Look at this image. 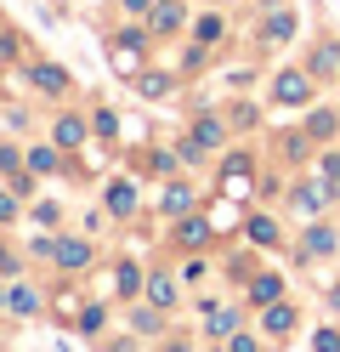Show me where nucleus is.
Segmentation results:
<instances>
[{
  "instance_id": "4be33fe9",
  "label": "nucleus",
  "mask_w": 340,
  "mask_h": 352,
  "mask_svg": "<svg viewBox=\"0 0 340 352\" xmlns=\"http://www.w3.org/2000/svg\"><path fill=\"white\" fill-rule=\"evenodd\" d=\"M165 91H170L165 74H148V80H142V97H165Z\"/></svg>"
},
{
  "instance_id": "412c9836",
  "label": "nucleus",
  "mask_w": 340,
  "mask_h": 352,
  "mask_svg": "<svg viewBox=\"0 0 340 352\" xmlns=\"http://www.w3.org/2000/svg\"><path fill=\"white\" fill-rule=\"evenodd\" d=\"M249 239H256V245H272V239H278V228H272L267 216H256V222H249Z\"/></svg>"
},
{
  "instance_id": "39448f33",
  "label": "nucleus",
  "mask_w": 340,
  "mask_h": 352,
  "mask_svg": "<svg viewBox=\"0 0 340 352\" xmlns=\"http://www.w3.org/2000/svg\"><path fill=\"white\" fill-rule=\"evenodd\" d=\"M153 29H159V34L181 29V6H176V0H159V6H153Z\"/></svg>"
},
{
  "instance_id": "423d86ee",
  "label": "nucleus",
  "mask_w": 340,
  "mask_h": 352,
  "mask_svg": "<svg viewBox=\"0 0 340 352\" xmlns=\"http://www.w3.org/2000/svg\"><path fill=\"white\" fill-rule=\"evenodd\" d=\"M267 329H272V336H289V329H295V307L272 301V307H267Z\"/></svg>"
},
{
  "instance_id": "6e6552de",
  "label": "nucleus",
  "mask_w": 340,
  "mask_h": 352,
  "mask_svg": "<svg viewBox=\"0 0 340 352\" xmlns=\"http://www.w3.org/2000/svg\"><path fill=\"white\" fill-rule=\"evenodd\" d=\"M278 290H284V284H278V273H261L256 284H249V296H256L261 307H272V301H278Z\"/></svg>"
},
{
  "instance_id": "f8f14e48",
  "label": "nucleus",
  "mask_w": 340,
  "mask_h": 352,
  "mask_svg": "<svg viewBox=\"0 0 340 352\" xmlns=\"http://www.w3.org/2000/svg\"><path fill=\"white\" fill-rule=\"evenodd\" d=\"M181 245H188V250L210 245V222H181Z\"/></svg>"
},
{
  "instance_id": "9d476101",
  "label": "nucleus",
  "mask_w": 340,
  "mask_h": 352,
  "mask_svg": "<svg viewBox=\"0 0 340 352\" xmlns=\"http://www.w3.org/2000/svg\"><path fill=\"white\" fill-rule=\"evenodd\" d=\"M159 205H165L170 216H181V210H188V205H193V193H188V188H181V182H170L165 193H159Z\"/></svg>"
},
{
  "instance_id": "f3484780",
  "label": "nucleus",
  "mask_w": 340,
  "mask_h": 352,
  "mask_svg": "<svg viewBox=\"0 0 340 352\" xmlns=\"http://www.w3.org/2000/svg\"><path fill=\"white\" fill-rule=\"evenodd\" d=\"M29 165H34L40 176H52V170H63V165H57V153H52V148H34V153H29Z\"/></svg>"
},
{
  "instance_id": "1a4fd4ad",
  "label": "nucleus",
  "mask_w": 340,
  "mask_h": 352,
  "mask_svg": "<svg viewBox=\"0 0 340 352\" xmlns=\"http://www.w3.org/2000/svg\"><path fill=\"white\" fill-rule=\"evenodd\" d=\"M6 307H12V313H23V318H29V313H40V296L29 290V284H17V290L6 296Z\"/></svg>"
},
{
  "instance_id": "f257e3e1",
  "label": "nucleus",
  "mask_w": 340,
  "mask_h": 352,
  "mask_svg": "<svg viewBox=\"0 0 340 352\" xmlns=\"http://www.w3.org/2000/svg\"><path fill=\"white\" fill-rule=\"evenodd\" d=\"M52 261L68 267V273H80V267H91V245H85V239H63V245L52 250Z\"/></svg>"
},
{
  "instance_id": "473e14b6",
  "label": "nucleus",
  "mask_w": 340,
  "mask_h": 352,
  "mask_svg": "<svg viewBox=\"0 0 340 352\" xmlns=\"http://www.w3.org/2000/svg\"><path fill=\"white\" fill-rule=\"evenodd\" d=\"M0 307H6V296H0Z\"/></svg>"
},
{
  "instance_id": "a211bd4d",
  "label": "nucleus",
  "mask_w": 340,
  "mask_h": 352,
  "mask_svg": "<svg viewBox=\"0 0 340 352\" xmlns=\"http://www.w3.org/2000/svg\"><path fill=\"white\" fill-rule=\"evenodd\" d=\"M148 301H159V307H170V301H176V290H170V278H148Z\"/></svg>"
},
{
  "instance_id": "4468645a",
  "label": "nucleus",
  "mask_w": 340,
  "mask_h": 352,
  "mask_svg": "<svg viewBox=\"0 0 340 352\" xmlns=\"http://www.w3.org/2000/svg\"><path fill=\"white\" fill-rule=\"evenodd\" d=\"M306 250H312V256H329V250H335V233H329V228H312V233H306Z\"/></svg>"
},
{
  "instance_id": "2f4dec72",
  "label": "nucleus",
  "mask_w": 340,
  "mask_h": 352,
  "mask_svg": "<svg viewBox=\"0 0 340 352\" xmlns=\"http://www.w3.org/2000/svg\"><path fill=\"white\" fill-rule=\"evenodd\" d=\"M170 352H188V346H181V341H170Z\"/></svg>"
},
{
  "instance_id": "c756f323",
  "label": "nucleus",
  "mask_w": 340,
  "mask_h": 352,
  "mask_svg": "<svg viewBox=\"0 0 340 352\" xmlns=\"http://www.w3.org/2000/svg\"><path fill=\"white\" fill-rule=\"evenodd\" d=\"M125 12H148V0H125Z\"/></svg>"
},
{
  "instance_id": "a878e982",
  "label": "nucleus",
  "mask_w": 340,
  "mask_h": 352,
  "mask_svg": "<svg viewBox=\"0 0 340 352\" xmlns=\"http://www.w3.org/2000/svg\"><path fill=\"white\" fill-rule=\"evenodd\" d=\"M312 346H317V352H340V336H335V329H317Z\"/></svg>"
},
{
  "instance_id": "2eb2a0df",
  "label": "nucleus",
  "mask_w": 340,
  "mask_h": 352,
  "mask_svg": "<svg viewBox=\"0 0 340 352\" xmlns=\"http://www.w3.org/2000/svg\"><path fill=\"white\" fill-rule=\"evenodd\" d=\"M295 34V17L289 12H272V23H267V40H289Z\"/></svg>"
},
{
  "instance_id": "6ab92c4d",
  "label": "nucleus",
  "mask_w": 340,
  "mask_h": 352,
  "mask_svg": "<svg viewBox=\"0 0 340 352\" xmlns=\"http://www.w3.org/2000/svg\"><path fill=\"white\" fill-rule=\"evenodd\" d=\"M199 40H204V46H216V40H221V17H199V29H193Z\"/></svg>"
},
{
  "instance_id": "ddd939ff",
  "label": "nucleus",
  "mask_w": 340,
  "mask_h": 352,
  "mask_svg": "<svg viewBox=\"0 0 340 352\" xmlns=\"http://www.w3.org/2000/svg\"><path fill=\"white\" fill-rule=\"evenodd\" d=\"M233 318H238L233 307H216V313L204 318V329H210V336H227V329H233Z\"/></svg>"
},
{
  "instance_id": "7c9ffc66",
  "label": "nucleus",
  "mask_w": 340,
  "mask_h": 352,
  "mask_svg": "<svg viewBox=\"0 0 340 352\" xmlns=\"http://www.w3.org/2000/svg\"><path fill=\"white\" fill-rule=\"evenodd\" d=\"M0 273H12V250H0Z\"/></svg>"
},
{
  "instance_id": "b1692460",
  "label": "nucleus",
  "mask_w": 340,
  "mask_h": 352,
  "mask_svg": "<svg viewBox=\"0 0 340 352\" xmlns=\"http://www.w3.org/2000/svg\"><path fill=\"white\" fill-rule=\"evenodd\" d=\"M324 188L340 193V160H324Z\"/></svg>"
},
{
  "instance_id": "393cba45",
  "label": "nucleus",
  "mask_w": 340,
  "mask_h": 352,
  "mask_svg": "<svg viewBox=\"0 0 340 352\" xmlns=\"http://www.w3.org/2000/svg\"><path fill=\"white\" fill-rule=\"evenodd\" d=\"M335 63H340V52H335V46H324V52H317V63H312V69H317V74H329Z\"/></svg>"
},
{
  "instance_id": "aec40b11",
  "label": "nucleus",
  "mask_w": 340,
  "mask_h": 352,
  "mask_svg": "<svg viewBox=\"0 0 340 352\" xmlns=\"http://www.w3.org/2000/svg\"><path fill=\"white\" fill-rule=\"evenodd\" d=\"M306 131H312V137H335V114H329V108H317Z\"/></svg>"
},
{
  "instance_id": "cd10ccee",
  "label": "nucleus",
  "mask_w": 340,
  "mask_h": 352,
  "mask_svg": "<svg viewBox=\"0 0 340 352\" xmlns=\"http://www.w3.org/2000/svg\"><path fill=\"white\" fill-rule=\"evenodd\" d=\"M12 216H17V199H12V193H0V222H12Z\"/></svg>"
},
{
  "instance_id": "c85d7f7f",
  "label": "nucleus",
  "mask_w": 340,
  "mask_h": 352,
  "mask_svg": "<svg viewBox=\"0 0 340 352\" xmlns=\"http://www.w3.org/2000/svg\"><path fill=\"white\" fill-rule=\"evenodd\" d=\"M233 352H261V346L249 341V336H238V341H233Z\"/></svg>"
},
{
  "instance_id": "f03ea898",
  "label": "nucleus",
  "mask_w": 340,
  "mask_h": 352,
  "mask_svg": "<svg viewBox=\"0 0 340 352\" xmlns=\"http://www.w3.org/2000/svg\"><path fill=\"white\" fill-rule=\"evenodd\" d=\"M34 85H40L45 97H63V91H68V69H57V63H40V69H34Z\"/></svg>"
},
{
  "instance_id": "20e7f679",
  "label": "nucleus",
  "mask_w": 340,
  "mask_h": 352,
  "mask_svg": "<svg viewBox=\"0 0 340 352\" xmlns=\"http://www.w3.org/2000/svg\"><path fill=\"white\" fill-rule=\"evenodd\" d=\"M108 210H113V216H131V210H136V188H131V182H113V188H108Z\"/></svg>"
},
{
  "instance_id": "0eeeda50",
  "label": "nucleus",
  "mask_w": 340,
  "mask_h": 352,
  "mask_svg": "<svg viewBox=\"0 0 340 352\" xmlns=\"http://www.w3.org/2000/svg\"><path fill=\"white\" fill-rule=\"evenodd\" d=\"M80 142H85V125H80L74 114H63V120H57V148H80Z\"/></svg>"
},
{
  "instance_id": "9b49d317",
  "label": "nucleus",
  "mask_w": 340,
  "mask_h": 352,
  "mask_svg": "<svg viewBox=\"0 0 340 352\" xmlns=\"http://www.w3.org/2000/svg\"><path fill=\"white\" fill-rule=\"evenodd\" d=\"M221 137H227L221 120H199V125H193V142H204V148H221Z\"/></svg>"
},
{
  "instance_id": "bb28decb",
  "label": "nucleus",
  "mask_w": 340,
  "mask_h": 352,
  "mask_svg": "<svg viewBox=\"0 0 340 352\" xmlns=\"http://www.w3.org/2000/svg\"><path fill=\"white\" fill-rule=\"evenodd\" d=\"M113 131H120V120H113V108H102L97 114V137H113Z\"/></svg>"
},
{
  "instance_id": "7ed1b4c3",
  "label": "nucleus",
  "mask_w": 340,
  "mask_h": 352,
  "mask_svg": "<svg viewBox=\"0 0 340 352\" xmlns=\"http://www.w3.org/2000/svg\"><path fill=\"white\" fill-rule=\"evenodd\" d=\"M306 97H312V80L306 74H295V69L278 74V102H306Z\"/></svg>"
},
{
  "instance_id": "5701e85b",
  "label": "nucleus",
  "mask_w": 340,
  "mask_h": 352,
  "mask_svg": "<svg viewBox=\"0 0 340 352\" xmlns=\"http://www.w3.org/2000/svg\"><path fill=\"white\" fill-rule=\"evenodd\" d=\"M120 290L136 296V290H142V273H136V267H120Z\"/></svg>"
},
{
  "instance_id": "dca6fc26",
  "label": "nucleus",
  "mask_w": 340,
  "mask_h": 352,
  "mask_svg": "<svg viewBox=\"0 0 340 352\" xmlns=\"http://www.w3.org/2000/svg\"><path fill=\"white\" fill-rule=\"evenodd\" d=\"M295 205H301L306 216H317V205H324V193H317V188H306V182H301V188H295Z\"/></svg>"
}]
</instances>
